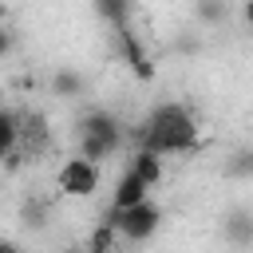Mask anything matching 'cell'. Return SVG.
<instances>
[{"mask_svg": "<svg viewBox=\"0 0 253 253\" xmlns=\"http://www.w3.org/2000/svg\"><path fill=\"white\" fill-rule=\"evenodd\" d=\"M198 146V123L182 103H162L138 130V150H150L158 158L166 154H186Z\"/></svg>", "mask_w": 253, "mask_h": 253, "instance_id": "1", "label": "cell"}, {"mask_svg": "<svg viewBox=\"0 0 253 253\" xmlns=\"http://www.w3.org/2000/svg\"><path fill=\"white\" fill-rule=\"evenodd\" d=\"M103 221L115 229L119 241H146V237L158 233V225H162V210H158L154 202H142V206L123 210V213H107Z\"/></svg>", "mask_w": 253, "mask_h": 253, "instance_id": "2", "label": "cell"}, {"mask_svg": "<svg viewBox=\"0 0 253 253\" xmlns=\"http://www.w3.org/2000/svg\"><path fill=\"white\" fill-rule=\"evenodd\" d=\"M111 32H115L119 55H123V63L130 67V75H134V79H142V83H150V79H154V59H150L146 43L138 40V32L130 28V20H126V24H119V28H111Z\"/></svg>", "mask_w": 253, "mask_h": 253, "instance_id": "3", "label": "cell"}, {"mask_svg": "<svg viewBox=\"0 0 253 253\" xmlns=\"http://www.w3.org/2000/svg\"><path fill=\"white\" fill-rule=\"evenodd\" d=\"M55 186H59V194H67V198H91V194L99 190V166L75 154V158H67V162L59 166Z\"/></svg>", "mask_w": 253, "mask_h": 253, "instance_id": "4", "label": "cell"}, {"mask_svg": "<svg viewBox=\"0 0 253 253\" xmlns=\"http://www.w3.org/2000/svg\"><path fill=\"white\" fill-rule=\"evenodd\" d=\"M142 202H150V190L126 170L123 178H119V186H115V198H111V210L107 213H123V210H130V206H142Z\"/></svg>", "mask_w": 253, "mask_h": 253, "instance_id": "5", "label": "cell"}, {"mask_svg": "<svg viewBox=\"0 0 253 253\" xmlns=\"http://www.w3.org/2000/svg\"><path fill=\"white\" fill-rule=\"evenodd\" d=\"M130 174L150 190V186H158V182H162L166 166H162V158H158V154H150V150H134V154H130Z\"/></svg>", "mask_w": 253, "mask_h": 253, "instance_id": "6", "label": "cell"}, {"mask_svg": "<svg viewBox=\"0 0 253 253\" xmlns=\"http://www.w3.org/2000/svg\"><path fill=\"white\" fill-rule=\"evenodd\" d=\"M79 134H123V123L107 111H87L79 119Z\"/></svg>", "mask_w": 253, "mask_h": 253, "instance_id": "7", "label": "cell"}, {"mask_svg": "<svg viewBox=\"0 0 253 253\" xmlns=\"http://www.w3.org/2000/svg\"><path fill=\"white\" fill-rule=\"evenodd\" d=\"M95 12H99L103 20H111V28H119V24L130 20V4H123V0H99Z\"/></svg>", "mask_w": 253, "mask_h": 253, "instance_id": "8", "label": "cell"}, {"mask_svg": "<svg viewBox=\"0 0 253 253\" xmlns=\"http://www.w3.org/2000/svg\"><path fill=\"white\" fill-rule=\"evenodd\" d=\"M51 91H55V95H63V99H75V95H83V79H79L75 71H55Z\"/></svg>", "mask_w": 253, "mask_h": 253, "instance_id": "9", "label": "cell"}, {"mask_svg": "<svg viewBox=\"0 0 253 253\" xmlns=\"http://www.w3.org/2000/svg\"><path fill=\"white\" fill-rule=\"evenodd\" d=\"M198 16H206V20H221V16H225V4H198Z\"/></svg>", "mask_w": 253, "mask_h": 253, "instance_id": "10", "label": "cell"}, {"mask_svg": "<svg viewBox=\"0 0 253 253\" xmlns=\"http://www.w3.org/2000/svg\"><path fill=\"white\" fill-rule=\"evenodd\" d=\"M8 51H12V32H8V28H0V59H4Z\"/></svg>", "mask_w": 253, "mask_h": 253, "instance_id": "11", "label": "cell"}, {"mask_svg": "<svg viewBox=\"0 0 253 253\" xmlns=\"http://www.w3.org/2000/svg\"><path fill=\"white\" fill-rule=\"evenodd\" d=\"M0 253H24V249H20L16 241H4V237H0Z\"/></svg>", "mask_w": 253, "mask_h": 253, "instance_id": "12", "label": "cell"}, {"mask_svg": "<svg viewBox=\"0 0 253 253\" xmlns=\"http://www.w3.org/2000/svg\"><path fill=\"white\" fill-rule=\"evenodd\" d=\"M4 20H8V8H4V4H0V28H4Z\"/></svg>", "mask_w": 253, "mask_h": 253, "instance_id": "13", "label": "cell"}]
</instances>
